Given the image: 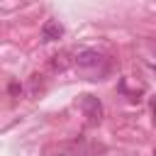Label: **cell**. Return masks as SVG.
I'll return each instance as SVG.
<instances>
[{
  "mask_svg": "<svg viewBox=\"0 0 156 156\" xmlns=\"http://www.w3.org/2000/svg\"><path fill=\"white\" fill-rule=\"evenodd\" d=\"M51 156H71V151H54Z\"/></svg>",
  "mask_w": 156,
  "mask_h": 156,
  "instance_id": "7",
  "label": "cell"
},
{
  "mask_svg": "<svg viewBox=\"0 0 156 156\" xmlns=\"http://www.w3.org/2000/svg\"><path fill=\"white\" fill-rule=\"evenodd\" d=\"M20 90H22V85H20V83H15V80H12V83H10V93H12V95H17V93H20Z\"/></svg>",
  "mask_w": 156,
  "mask_h": 156,
  "instance_id": "6",
  "label": "cell"
},
{
  "mask_svg": "<svg viewBox=\"0 0 156 156\" xmlns=\"http://www.w3.org/2000/svg\"><path fill=\"white\" fill-rule=\"evenodd\" d=\"M154 154H156V151H154Z\"/></svg>",
  "mask_w": 156,
  "mask_h": 156,
  "instance_id": "10",
  "label": "cell"
},
{
  "mask_svg": "<svg viewBox=\"0 0 156 156\" xmlns=\"http://www.w3.org/2000/svg\"><path fill=\"white\" fill-rule=\"evenodd\" d=\"M73 63H76L78 68H98V66L102 63V54H98L95 49H83V51L76 54Z\"/></svg>",
  "mask_w": 156,
  "mask_h": 156,
  "instance_id": "2",
  "label": "cell"
},
{
  "mask_svg": "<svg viewBox=\"0 0 156 156\" xmlns=\"http://www.w3.org/2000/svg\"><path fill=\"white\" fill-rule=\"evenodd\" d=\"M66 66H68L66 54H56V56L51 58V68H54V71H66Z\"/></svg>",
  "mask_w": 156,
  "mask_h": 156,
  "instance_id": "4",
  "label": "cell"
},
{
  "mask_svg": "<svg viewBox=\"0 0 156 156\" xmlns=\"http://www.w3.org/2000/svg\"><path fill=\"white\" fill-rule=\"evenodd\" d=\"M151 110H154V119H156V100L151 102Z\"/></svg>",
  "mask_w": 156,
  "mask_h": 156,
  "instance_id": "8",
  "label": "cell"
},
{
  "mask_svg": "<svg viewBox=\"0 0 156 156\" xmlns=\"http://www.w3.org/2000/svg\"><path fill=\"white\" fill-rule=\"evenodd\" d=\"M39 88H41V76H37V73H34V76L29 78V95H37V90H39Z\"/></svg>",
  "mask_w": 156,
  "mask_h": 156,
  "instance_id": "5",
  "label": "cell"
},
{
  "mask_svg": "<svg viewBox=\"0 0 156 156\" xmlns=\"http://www.w3.org/2000/svg\"><path fill=\"white\" fill-rule=\"evenodd\" d=\"M63 37V24L58 20H46L41 24V41H56Z\"/></svg>",
  "mask_w": 156,
  "mask_h": 156,
  "instance_id": "3",
  "label": "cell"
},
{
  "mask_svg": "<svg viewBox=\"0 0 156 156\" xmlns=\"http://www.w3.org/2000/svg\"><path fill=\"white\" fill-rule=\"evenodd\" d=\"M80 110H83V115L88 117L90 124H98L100 117H102V105L95 95H80Z\"/></svg>",
  "mask_w": 156,
  "mask_h": 156,
  "instance_id": "1",
  "label": "cell"
},
{
  "mask_svg": "<svg viewBox=\"0 0 156 156\" xmlns=\"http://www.w3.org/2000/svg\"><path fill=\"white\" fill-rule=\"evenodd\" d=\"M154 71H156V66H154Z\"/></svg>",
  "mask_w": 156,
  "mask_h": 156,
  "instance_id": "9",
  "label": "cell"
}]
</instances>
